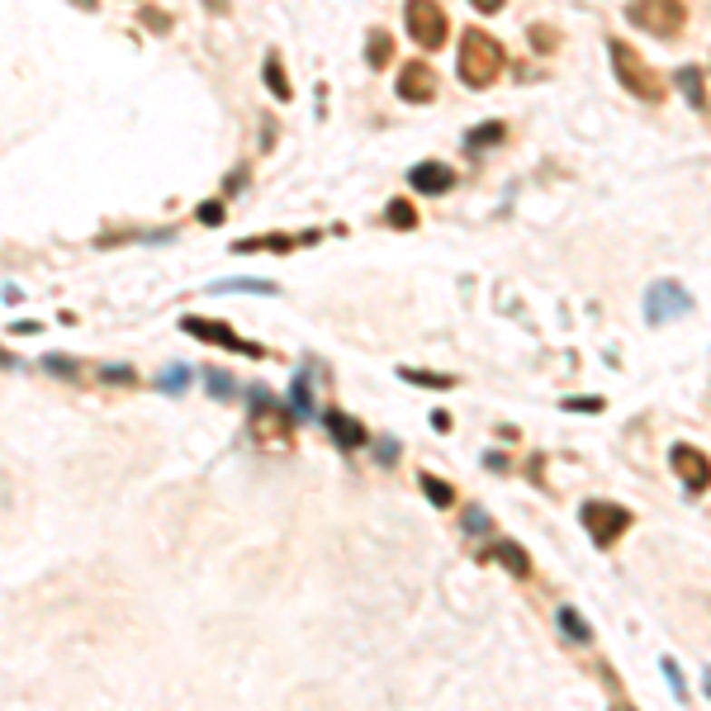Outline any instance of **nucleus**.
Instances as JSON below:
<instances>
[{
	"mask_svg": "<svg viewBox=\"0 0 711 711\" xmlns=\"http://www.w3.org/2000/svg\"><path fill=\"white\" fill-rule=\"evenodd\" d=\"M503 76V48H498V38L484 34V29H470L460 38V81L474 91L493 86V81Z\"/></svg>",
	"mask_w": 711,
	"mask_h": 711,
	"instance_id": "f257e3e1",
	"label": "nucleus"
},
{
	"mask_svg": "<svg viewBox=\"0 0 711 711\" xmlns=\"http://www.w3.org/2000/svg\"><path fill=\"white\" fill-rule=\"evenodd\" d=\"M608 53H612V67H617V81L626 91H631L636 100H664V76H655L650 72V62H645L631 44H621V38H612L608 44Z\"/></svg>",
	"mask_w": 711,
	"mask_h": 711,
	"instance_id": "f03ea898",
	"label": "nucleus"
},
{
	"mask_svg": "<svg viewBox=\"0 0 711 711\" xmlns=\"http://www.w3.org/2000/svg\"><path fill=\"white\" fill-rule=\"evenodd\" d=\"M252 436L261 446H289L295 442V408H280V404H270V394L257 389L252 394Z\"/></svg>",
	"mask_w": 711,
	"mask_h": 711,
	"instance_id": "7ed1b4c3",
	"label": "nucleus"
},
{
	"mask_svg": "<svg viewBox=\"0 0 711 711\" xmlns=\"http://www.w3.org/2000/svg\"><path fill=\"white\" fill-rule=\"evenodd\" d=\"M626 19L640 24L645 34H655V38H674L683 29L687 10H683V0H631V5H626Z\"/></svg>",
	"mask_w": 711,
	"mask_h": 711,
	"instance_id": "20e7f679",
	"label": "nucleus"
},
{
	"mask_svg": "<svg viewBox=\"0 0 711 711\" xmlns=\"http://www.w3.org/2000/svg\"><path fill=\"white\" fill-rule=\"evenodd\" d=\"M583 531L608 550V546H617V541L631 531V512H626L621 503H602V498H593V503H583Z\"/></svg>",
	"mask_w": 711,
	"mask_h": 711,
	"instance_id": "39448f33",
	"label": "nucleus"
},
{
	"mask_svg": "<svg viewBox=\"0 0 711 711\" xmlns=\"http://www.w3.org/2000/svg\"><path fill=\"white\" fill-rule=\"evenodd\" d=\"M404 19H408V34L417 38L423 48H442L446 34H451V19L436 0H408L404 5Z\"/></svg>",
	"mask_w": 711,
	"mask_h": 711,
	"instance_id": "423d86ee",
	"label": "nucleus"
},
{
	"mask_svg": "<svg viewBox=\"0 0 711 711\" xmlns=\"http://www.w3.org/2000/svg\"><path fill=\"white\" fill-rule=\"evenodd\" d=\"M668 465H674V479H683V489H687V493L711 489V455H702L697 446L678 442L674 451H668Z\"/></svg>",
	"mask_w": 711,
	"mask_h": 711,
	"instance_id": "0eeeda50",
	"label": "nucleus"
},
{
	"mask_svg": "<svg viewBox=\"0 0 711 711\" xmlns=\"http://www.w3.org/2000/svg\"><path fill=\"white\" fill-rule=\"evenodd\" d=\"M683 313H693V299H687V289L674 285V280H659L645 289V318L650 323H664V318H683Z\"/></svg>",
	"mask_w": 711,
	"mask_h": 711,
	"instance_id": "6e6552de",
	"label": "nucleus"
},
{
	"mask_svg": "<svg viewBox=\"0 0 711 711\" xmlns=\"http://www.w3.org/2000/svg\"><path fill=\"white\" fill-rule=\"evenodd\" d=\"M180 327L190 332V337H200V342L228 346V351H238V356H266L257 342H242V337H233V332H228V323H209V318H180Z\"/></svg>",
	"mask_w": 711,
	"mask_h": 711,
	"instance_id": "1a4fd4ad",
	"label": "nucleus"
},
{
	"mask_svg": "<svg viewBox=\"0 0 711 711\" xmlns=\"http://www.w3.org/2000/svg\"><path fill=\"white\" fill-rule=\"evenodd\" d=\"M399 95L408 104H432L436 100V72L427 67V62H408V67L399 72Z\"/></svg>",
	"mask_w": 711,
	"mask_h": 711,
	"instance_id": "9d476101",
	"label": "nucleus"
},
{
	"mask_svg": "<svg viewBox=\"0 0 711 711\" xmlns=\"http://www.w3.org/2000/svg\"><path fill=\"white\" fill-rule=\"evenodd\" d=\"M408 185H413V190H423V195H446L455 185V171L446 161H417L408 171Z\"/></svg>",
	"mask_w": 711,
	"mask_h": 711,
	"instance_id": "9b49d317",
	"label": "nucleus"
},
{
	"mask_svg": "<svg viewBox=\"0 0 711 711\" xmlns=\"http://www.w3.org/2000/svg\"><path fill=\"white\" fill-rule=\"evenodd\" d=\"M327 432H332V442H337L342 451H356V446L370 442L365 427L356 423V417H346V413H327Z\"/></svg>",
	"mask_w": 711,
	"mask_h": 711,
	"instance_id": "f8f14e48",
	"label": "nucleus"
},
{
	"mask_svg": "<svg viewBox=\"0 0 711 711\" xmlns=\"http://www.w3.org/2000/svg\"><path fill=\"white\" fill-rule=\"evenodd\" d=\"M299 242H318V233H304V238H289V233H276V238H252V242H238L233 252H270V247H280V252H295Z\"/></svg>",
	"mask_w": 711,
	"mask_h": 711,
	"instance_id": "ddd939ff",
	"label": "nucleus"
},
{
	"mask_svg": "<svg viewBox=\"0 0 711 711\" xmlns=\"http://www.w3.org/2000/svg\"><path fill=\"white\" fill-rule=\"evenodd\" d=\"M498 564H508V574H517V579H527L531 574V560H527V550L521 546H512V541H498V546L489 550Z\"/></svg>",
	"mask_w": 711,
	"mask_h": 711,
	"instance_id": "4468645a",
	"label": "nucleus"
},
{
	"mask_svg": "<svg viewBox=\"0 0 711 711\" xmlns=\"http://www.w3.org/2000/svg\"><path fill=\"white\" fill-rule=\"evenodd\" d=\"M365 62H370V67H389V62H394V38H389L385 29H370V38H365Z\"/></svg>",
	"mask_w": 711,
	"mask_h": 711,
	"instance_id": "2eb2a0df",
	"label": "nucleus"
},
{
	"mask_svg": "<svg viewBox=\"0 0 711 711\" xmlns=\"http://www.w3.org/2000/svg\"><path fill=\"white\" fill-rule=\"evenodd\" d=\"M503 133H508V123H479V129H470L465 133V148L470 152H479V148H493V142H503Z\"/></svg>",
	"mask_w": 711,
	"mask_h": 711,
	"instance_id": "dca6fc26",
	"label": "nucleus"
},
{
	"mask_svg": "<svg viewBox=\"0 0 711 711\" xmlns=\"http://www.w3.org/2000/svg\"><path fill=\"white\" fill-rule=\"evenodd\" d=\"M674 81L683 86V95H687V104H693V110H706V91H702V72H697V67H683Z\"/></svg>",
	"mask_w": 711,
	"mask_h": 711,
	"instance_id": "f3484780",
	"label": "nucleus"
},
{
	"mask_svg": "<svg viewBox=\"0 0 711 711\" xmlns=\"http://www.w3.org/2000/svg\"><path fill=\"white\" fill-rule=\"evenodd\" d=\"M560 631L570 636L574 645H583V640H589V621H583V617L570 608V602H564V608H560Z\"/></svg>",
	"mask_w": 711,
	"mask_h": 711,
	"instance_id": "a211bd4d",
	"label": "nucleus"
},
{
	"mask_svg": "<svg viewBox=\"0 0 711 711\" xmlns=\"http://www.w3.org/2000/svg\"><path fill=\"white\" fill-rule=\"evenodd\" d=\"M266 86H270V95H276V100H289V95H295V91H289V81H285V67H280L276 53L266 57Z\"/></svg>",
	"mask_w": 711,
	"mask_h": 711,
	"instance_id": "6ab92c4d",
	"label": "nucleus"
},
{
	"mask_svg": "<svg viewBox=\"0 0 711 711\" xmlns=\"http://www.w3.org/2000/svg\"><path fill=\"white\" fill-rule=\"evenodd\" d=\"M423 493L432 498V508H451V503H455V489L442 484L436 474H423Z\"/></svg>",
	"mask_w": 711,
	"mask_h": 711,
	"instance_id": "aec40b11",
	"label": "nucleus"
},
{
	"mask_svg": "<svg viewBox=\"0 0 711 711\" xmlns=\"http://www.w3.org/2000/svg\"><path fill=\"white\" fill-rule=\"evenodd\" d=\"M385 223H389V228H417V209H413L408 200H394V204L385 209Z\"/></svg>",
	"mask_w": 711,
	"mask_h": 711,
	"instance_id": "412c9836",
	"label": "nucleus"
},
{
	"mask_svg": "<svg viewBox=\"0 0 711 711\" xmlns=\"http://www.w3.org/2000/svg\"><path fill=\"white\" fill-rule=\"evenodd\" d=\"M289 404H295V413H299V417H308V413H313V394H308V370H299V380L289 385Z\"/></svg>",
	"mask_w": 711,
	"mask_h": 711,
	"instance_id": "4be33fe9",
	"label": "nucleus"
},
{
	"mask_svg": "<svg viewBox=\"0 0 711 711\" xmlns=\"http://www.w3.org/2000/svg\"><path fill=\"white\" fill-rule=\"evenodd\" d=\"M214 289H223V295H238V289H257V295H280L270 280H223V285H214Z\"/></svg>",
	"mask_w": 711,
	"mask_h": 711,
	"instance_id": "5701e85b",
	"label": "nucleus"
},
{
	"mask_svg": "<svg viewBox=\"0 0 711 711\" xmlns=\"http://www.w3.org/2000/svg\"><path fill=\"white\" fill-rule=\"evenodd\" d=\"M157 385H161V394H180L185 385H190V370H185V365H171V370H166Z\"/></svg>",
	"mask_w": 711,
	"mask_h": 711,
	"instance_id": "b1692460",
	"label": "nucleus"
},
{
	"mask_svg": "<svg viewBox=\"0 0 711 711\" xmlns=\"http://www.w3.org/2000/svg\"><path fill=\"white\" fill-rule=\"evenodd\" d=\"M399 375H404V380H413V385H427V389H451L446 375H423V370H408V365H404Z\"/></svg>",
	"mask_w": 711,
	"mask_h": 711,
	"instance_id": "393cba45",
	"label": "nucleus"
},
{
	"mask_svg": "<svg viewBox=\"0 0 711 711\" xmlns=\"http://www.w3.org/2000/svg\"><path fill=\"white\" fill-rule=\"evenodd\" d=\"M531 44H536V53H550V48L560 44V38H555V29H546V24H536V29H531Z\"/></svg>",
	"mask_w": 711,
	"mask_h": 711,
	"instance_id": "a878e982",
	"label": "nucleus"
},
{
	"mask_svg": "<svg viewBox=\"0 0 711 711\" xmlns=\"http://www.w3.org/2000/svg\"><path fill=\"white\" fill-rule=\"evenodd\" d=\"M209 394H219V399H228V394H233V380H228V375H219V370H209Z\"/></svg>",
	"mask_w": 711,
	"mask_h": 711,
	"instance_id": "bb28decb",
	"label": "nucleus"
},
{
	"mask_svg": "<svg viewBox=\"0 0 711 711\" xmlns=\"http://www.w3.org/2000/svg\"><path fill=\"white\" fill-rule=\"evenodd\" d=\"M570 413H602V399H564Z\"/></svg>",
	"mask_w": 711,
	"mask_h": 711,
	"instance_id": "cd10ccee",
	"label": "nucleus"
},
{
	"mask_svg": "<svg viewBox=\"0 0 711 711\" xmlns=\"http://www.w3.org/2000/svg\"><path fill=\"white\" fill-rule=\"evenodd\" d=\"M104 380H114V385H129L133 380V370H123V365H110V370H100Z\"/></svg>",
	"mask_w": 711,
	"mask_h": 711,
	"instance_id": "c85d7f7f",
	"label": "nucleus"
},
{
	"mask_svg": "<svg viewBox=\"0 0 711 711\" xmlns=\"http://www.w3.org/2000/svg\"><path fill=\"white\" fill-rule=\"evenodd\" d=\"M223 219V204H204L200 209V223H219Z\"/></svg>",
	"mask_w": 711,
	"mask_h": 711,
	"instance_id": "c756f323",
	"label": "nucleus"
},
{
	"mask_svg": "<svg viewBox=\"0 0 711 711\" xmlns=\"http://www.w3.org/2000/svg\"><path fill=\"white\" fill-rule=\"evenodd\" d=\"M465 527H470V531H489V512H479V508H474Z\"/></svg>",
	"mask_w": 711,
	"mask_h": 711,
	"instance_id": "7c9ffc66",
	"label": "nucleus"
},
{
	"mask_svg": "<svg viewBox=\"0 0 711 711\" xmlns=\"http://www.w3.org/2000/svg\"><path fill=\"white\" fill-rule=\"evenodd\" d=\"M44 365H48L53 375H72V361H62V356H48V361H44Z\"/></svg>",
	"mask_w": 711,
	"mask_h": 711,
	"instance_id": "2f4dec72",
	"label": "nucleus"
},
{
	"mask_svg": "<svg viewBox=\"0 0 711 711\" xmlns=\"http://www.w3.org/2000/svg\"><path fill=\"white\" fill-rule=\"evenodd\" d=\"M470 5L484 10V15H498V10H503V0H470Z\"/></svg>",
	"mask_w": 711,
	"mask_h": 711,
	"instance_id": "473e14b6",
	"label": "nucleus"
},
{
	"mask_svg": "<svg viewBox=\"0 0 711 711\" xmlns=\"http://www.w3.org/2000/svg\"><path fill=\"white\" fill-rule=\"evenodd\" d=\"M148 24H152L157 34H166V29H171V24H166V15H161V10H148Z\"/></svg>",
	"mask_w": 711,
	"mask_h": 711,
	"instance_id": "72a5a7b5",
	"label": "nucleus"
},
{
	"mask_svg": "<svg viewBox=\"0 0 711 711\" xmlns=\"http://www.w3.org/2000/svg\"><path fill=\"white\" fill-rule=\"evenodd\" d=\"M0 365H19V361H15V356L5 351V346H0Z\"/></svg>",
	"mask_w": 711,
	"mask_h": 711,
	"instance_id": "f704fd0d",
	"label": "nucleus"
}]
</instances>
